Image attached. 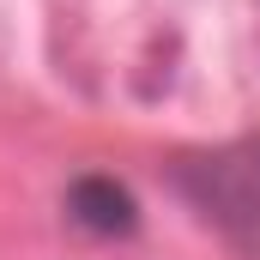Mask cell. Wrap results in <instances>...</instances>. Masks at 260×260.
Here are the masks:
<instances>
[{"label": "cell", "instance_id": "6da1fadb", "mask_svg": "<svg viewBox=\"0 0 260 260\" xmlns=\"http://www.w3.org/2000/svg\"><path fill=\"white\" fill-rule=\"evenodd\" d=\"M170 188L188 200L206 224H218L230 242L260 248V133H242L230 145L182 157L170 170Z\"/></svg>", "mask_w": 260, "mask_h": 260}, {"label": "cell", "instance_id": "7a4b0ae2", "mask_svg": "<svg viewBox=\"0 0 260 260\" xmlns=\"http://www.w3.org/2000/svg\"><path fill=\"white\" fill-rule=\"evenodd\" d=\"M67 218L91 236H133L139 230V206L115 176H79L67 188Z\"/></svg>", "mask_w": 260, "mask_h": 260}]
</instances>
